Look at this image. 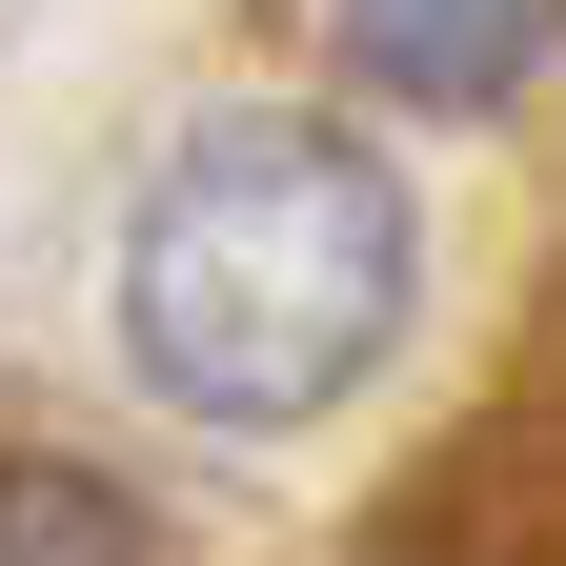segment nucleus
<instances>
[{
  "label": "nucleus",
  "mask_w": 566,
  "mask_h": 566,
  "mask_svg": "<svg viewBox=\"0 0 566 566\" xmlns=\"http://www.w3.org/2000/svg\"><path fill=\"white\" fill-rule=\"evenodd\" d=\"M405 283H424V223H405L385 142L243 102L122 223V365L202 424H304L405 344Z\"/></svg>",
  "instance_id": "1"
},
{
  "label": "nucleus",
  "mask_w": 566,
  "mask_h": 566,
  "mask_svg": "<svg viewBox=\"0 0 566 566\" xmlns=\"http://www.w3.org/2000/svg\"><path fill=\"white\" fill-rule=\"evenodd\" d=\"M324 41H344V82H385V102H526L546 82V41H566V0H324Z\"/></svg>",
  "instance_id": "2"
},
{
  "label": "nucleus",
  "mask_w": 566,
  "mask_h": 566,
  "mask_svg": "<svg viewBox=\"0 0 566 566\" xmlns=\"http://www.w3.org/2000/svg\"><path fill=\"white\" fill-rule=\"evenodd\" d=\"M0 566H163V526L82 446H0Z\"/></svg>",
  "instance_id": "3"
}]
</instances>
